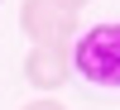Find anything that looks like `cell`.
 Wrapping results in <instances>:
<instances>
[{
  "label": "cell",
  "mask_w": 120,
  "mask_h": 110,
  "mask_svg": "<svg viewBox=\"0 0 120 110\" xmlns=\"http://www.w3.org/2000/svg\"><path fill=\"white\" fill-rule=\"evenodd\" d=\"M72 77L101 91H120V24H91L72 38Z\"/></svg>",
  "instance_id": "1"
},
{
  "label": "cell",
  "mask_w": 120,
  "mask_h": 110,
  "mask_svg": "<svg viewBox=\"0 0 120 110\" xmlns=\"http://www.w3.org/2000/svg\"><path fill=\"white\" fill-rule=\"evenodd\" d=\"M19 34H29V43H72L82 24L53 0H19Z\"/></svg>",
  "instance_id": "2"
},
{
  "label": "cell",
  "mask_w": 120,
  "mask_h": 110,
  "mask_svg": "<svg viewBox=\"0 0 120 110\" xmlns=\"http://www.w3.org/2000/svg\"><path fill=\"white\" fill-rule=\"evenodd\" d=\"M24 82L43 96L67 86L72 82V43H34L24 53Z\"/></svg>",
  "instance_id": "3"
},
{
  "label": "cell",
  "mask_w": 120,
  "mask_h": 110,
  "mask_svg": "<svg viewBox=\"0 0 120 110\" xmlns=\"http://www.w3.org/2000/svg\"><path fill=\"white\" fill-rule=\"evenodd\" d=\"M19 110H67V105L53 101V96H38V101H29V105H19Z\"/></svg>",
  "instance_id": "4"
},
{
  "label": "cell",
  "mask_w": 120,
  "mask_h": 110,
  "mask_svg": "<svg viewBox=\"0 0 120 110\" xmlns=\"http://www.w3.org/2000/svg\"><path fill=\"white\" fill-rule=\"evenodd\" d=\"M53 5H63V10H72V14H77V10H82V5H91V0H53Z\"/></svg>",
  "instance_id": "5"
},
{
  "label": "cell",
  "mask_w": 120,
  "mask_h": 110,
  "mask_svg": "<svg viewBox=\"0 0 120 110\" xmlns=\"http://www.w3.org/2000/svg\"><path fill=\"white\" fill-rule=\"evenodd\" d=\"M0 5H5V0H0Z\"/></svg>",
  "instance_id": "6"
}]
</instances>
